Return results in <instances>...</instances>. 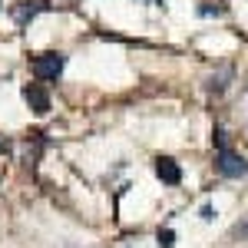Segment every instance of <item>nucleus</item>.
I'll list each match as a JSON object with an SVG mask.
<instances>
[{
  "mask_svg": "<svg viewBox=\"0 0 248 248\" xmlns=\"http://www.w3.org/2000/svg\"><path fill=\"white\" fill-rule=\"evenodd\" d=\"M63 66H66V60L60 57V53H43V57L33 60V77L37 79H57L63 73Z\"/></svg>",
  "mask_w": 248,
  "mask_h": 248,
  "instance_id": "f257e3e1",
  "label": "nucleus"
},
{
  "mask_svg": "<svg viewBox=\"0 0 248 248\" xmlns=\"http://www.w3.org/2000/svg\"><path fill=\"white\" fill-rule=\"evenodd\" d=\"M199 218H202V222H215V209H212V205H202Z\"/></svg>",
  "mask_w": 248,
  "mask_h": 248,
  "instance_id": "0eeeda50",
  "label": "nucleus"
},
{
  "mask_svg": "<svg viewBox=\"0 0 248 248\" xmlns=\"http://www.w3.org/2000/svg\"><path fill=\"white\" fill-rule=\"evenodd\" d=\"M155 242H159V248H172L175 245V232L172 229H159L155 232Z\"/></svg>",
  "mask_w": 248,
  "mask_h": 248,
  "instance_id": "423d86ee",
  "label": "nucleus"
},
{
  "mask_svg": "<svg viewBox=\"0 0 248 248\" xmlns=\"http://www.w3.org/2000/svg\"><path fill=\"white\" fill-rule=\"evenodd\" d=\"M155 175H159L166 186H179V182H182V169H179V162L169 159V155H159V159H155Z\"/></svg>",
  "mask_w": 248,
  "mask_h": 248,
  "instance_id": "20e7f679",
  "label": "nucleus"
},
{
  "mask_svg": "<svg viewBox=\"0 0 248 248\" xmlns=\"http://www.w3.org/2000/svg\"><path fill=\"white\" fill-rule=\"evenodd\" d=\"M40 10H46V3H43V0H33L30 7H20V10H14V20H17L20 27H23L27 20H33V17H37Z\"/></svg>",
  "mask_w": 248,
  "mask_h": 248,
  "instance_id": "39448f33",
  "label": "nucleus"
},
{
  "mask_svg": "<svg viewBox=\"0 0 248 248\" xmlns=\"http://www.w3.org/2000/svg\"><path fill=\"white\" fill-rule=\"evenodd\" d=\"M202 17H212V14H222V7H199Z\"/></svg>",
  "mask_w": 248,
  "mask_h": 248,
  "instance_id": "6e6552de",
  "label": "nucleus"
},
{
  "mask_svg": "<svg viewBox=\"0 0 248 248\" xmlns=\"http://www.w3.org/2000/svg\"><path fill=\"white\" fill-rule=\"evenodd\" d=\"M23 99L30 103L33 113H40V116L50 113V96H46V90H43L40 83H27V86H23Z\"/></svg>",
  "mask_w": 248,
  "mask_h": 248,
  "instance_id": "7ed1b4c3",
  "label": "nucleus"
},
{
  "mask_svg": "<svg viewBox=\"0 0 248 248\" xmlns=\"http://www.w3.org/2000/svg\"><path fill=\"white\" fill-rule=\"evenodd\" d=\"M218 172L229 175V179H238V175L248 172V159L238 155V153H232L229 146H225V149H218Z\"/></svg>",
  "mask_w": 248,
  "mask_h": 248,
  "instance_id": "f03ea898",
  "label": "nucleus"
}]
</instances>
